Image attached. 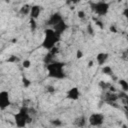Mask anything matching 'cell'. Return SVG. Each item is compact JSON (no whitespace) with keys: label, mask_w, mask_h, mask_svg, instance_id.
Instances as JSON below:
<instances>
[{"label":"cell","mask_w":128,"mask_h":128,"mask_svg":"<svg viewBox=\"0 0 128 128\" xmlns=\"http://www.w3.org/2000/svg\"><path fill=\"white\" fill-rule=\"evenodd\" d=\"M120 83H121V85L123 86V89H124V90H128V84H126L124 81H120Z\"/></svg>","instance_id":"3"},{"label":"cell","mask_w":128,"mask_h":128,"mask_svg":"<svg viewBox=\"0 0 128 128\" xmlns=\"http://www.w3.org/2000/svg\"><path fill=\"white\" fill-rule=\"evenodd\" d=\"M0 102H1V109H4L6 106L9 105L8 94L6 92H1V94H0Z\"/></svg>","instance_id":"1"},{"label":"cell","mask_w":128,"mask_h":128,"mask_svg":"<svg viewBox=\"0 0 128 128\" xmlns=\"http://www.w3.org/2000/svg\"><path fill=\"white\" fill-rule=\"evenodd\" d=\"M102 120H103V118H102V116L101 115H99V114H94V115H92L91 117H90V119H89V121H90V123L92 124V125H100L101 123H102Z\"/></svg>","instance_id":"2"}]
</instances>
